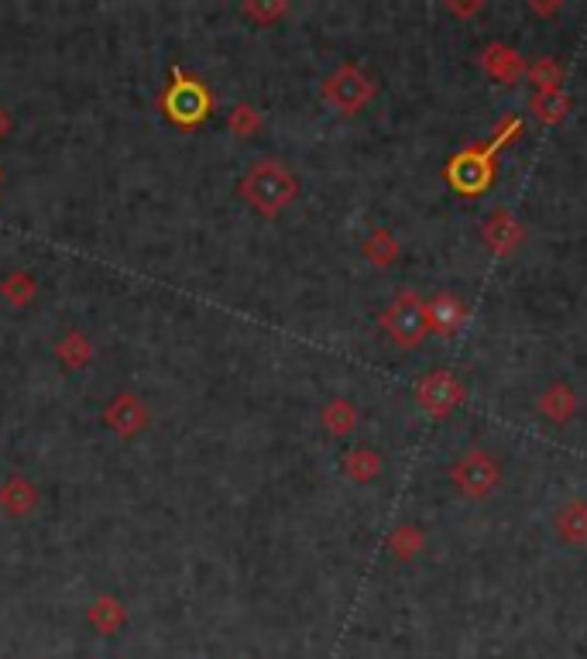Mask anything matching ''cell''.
Returning a JSON list of instances; mask_svg holds the SVG:
<instances>
[{
  "label": "cell",
  "instance_id": "30bf717a",
  "mask_svg": "<svg viewBox=\"0 0 587 659\" xmlns=\"http://www.w3.org/2000/svg\"><path fill=\"white\" fill-rule=\"evenodd\" d=\"M481 238H484V244L495 251V255H513V251H519L522 241H526V227L508 210H495L488 220H484Z\"/></svg>",
  "mask_w": 587,
  "mask_h": 659
},
{
  "label": "cell",
  "instance_id": "3957f363",
  "mask_svg": "<svg viewBox=\"0 0 587 659\" xmlns=\"http://www.w3.org/2000/svg\"><path fill=\"white\" fill-rule=\"evenodd\" d=\"M381 330L389 334V340L402 350H413L426 340L429 326H426V299L416 289H402L395 299L381 313Z\"/></svg>",
  "mask_w": 587,
  "mask_h": 659
},
{
  "label": "cell",
  "instance_id": "2e32d148",
  "mask_svg": "<svg viewBox=\"0 0 587 659\" xmlns=\"http://www.w3.org/2000/svg\"><path fill=\"white\" fill-rule=\"evenodd\" d=\"M381 467H385V461H381V453L371 447H354L344 458V474L350 481H357V485H371V481H378Z\"/></svg>",
  "mask_w": 587,
  "mask_h": 659
},
{
  "label": "cell",
  "instance_id": "ba28073f",
  "mask_svg": "<svg viewBox=\"0 0 587 659\" xmlns=\"http://www.w3.org/2000/svg\"><path fill=\"white\" fill-rule=\"evenodd\" d=\"M468 320V307L453 292H437L426 302V326L440 337H457Z\"/></svg>",
  "mask_w": 587,
  "mask_h": 659
},
{
  "label": "cell",
  "instance_id": "484cf974",
  "mask_svg": "<svg viewBox=\"0 0 587 659\" xmlns=\"http://www.w3.org/2000/svg\"><path fill=\"white\" fill-rule=\"evenodd\" d=\"M450 11H453V14H461V18H471V14L484 11V4H481V0H477V4H457V0H453Z\"/></svg>",
  "mask_w": 587,
  "mask_h": 659
},
{
  "label": "cell",
  "instance_id": "7402d4cb",
  "mask_svg": "<svg viewBox=\"0 0 587 659\" xmlns=\"http://www.w3.org/2000/svg\"><path fill=\"white\" fill-rule=\"evenodd\" d=\"M203 107H207V100H203V90L196 83H183L175 86L172 96H169V111L175 117H199Z\"/></svg>",
  "mask_w": 587,
  "mask_h": 659
},
{
  "label": "cell",
  "instance_id": "e0dca14e",
  "mask_svg": "<svg viewBox=\"0 0 587 659\" xmlns=\"http://www.w3.org/2000/svg\"><path fill=\"white\" fill-rule=\"evenodd\" d=\"M53 350L66 368H83L93 358V344L87 334H80V330H66V334L53 344Z\"/></svg>",
  "mask_w": 587,
  "mask_h": 659
},
{
  "label": "cell",
  "instance_id": "7c38bea8",
  "mask_svg": "<svg viewBox=\"0 0 587 659\" xmlns=\"http://www.w3.org/2000/svg\"><path fill=\"white\" fill-rule=\"evenodd\" d=\"M38 505V488H35V481H28V477H21V474H11L4 485H0V509H4L8 516H14V519H21V516H28L32 509Z\"/></svg>",
  "mask_w": 587,
  "mask_h": 659
},
{
  "label": "cell",
  "instance_id": "d6986e66",
  "mask_svg": "<svg viewBox=\"0 0 587 659\" xmlns=\"http://www.w3.org/2000/svg\"><path fill=\"white\" fill-rule=\"evenodd\" d=\"M532 114L540 117L543 124H560L567 114H571V96L567 90H556V93H532L529 100Z\"/></svg>",
  "mask_w": 587,
  "mask_h": 659
},
{
  "label": "cell",
  "instance_id": "4fadbf2b",
  "mask_svg": "<svg viewBox=\"0 0 587 659\" xmlns=\"http://www.w3.org/2000/svg\"><path fill=\"white\" fill-rule=\"evenodd\" d=\"M536 409H540L550 423L564 426L577 413V392L567 382H553V385H546V392L540 398H536Z\"/></svg>",
  "mask_w": 587,
  "mask_h": 659
},
{
  "label": "cell",
  "instance_id": "8992f818",
  "mask_svg": "<svg viewBox=\"0 0 587 659\" xmlns=\"http://www.w3.org/2000/svg\"><path fill=\"white\" fill-rule=\"evenodd\" d=\"M464 398H468L464 382H461V378H457L453 371H447V368H437V371L423 374L419 385H416L419 409H423L426 416H433V419H447Z\"/></svg>",
  "mask_w": 587,
  "mask_h": 659
},
{
  "label": "cell",
  "instance_id": "9c48e42d",
  "mask_svg": "<svg viewBox=\"0 0 587 659\" xmlns=\"http://www.w3.org/2000/svg\"><path fill=\"white\" fill-rule=\"evenodd\" d=\"M481 69L492 76L495 83H505V86H513V83H519L522 76L529 72V66H526V59L516 53V48H508L505 42H492L488 48L481 53Z\"/></svg>",
  "mask_w": 587,
  "mask_h": 659
},
{
  "label": "cell",
  "instance_id": "4316f807",
  "mask_svg": "<svg viewBox=\"0 0 587 659\" xmlns=\"http://www.w3.org/2000/svg\"><path fill=\"white\" fill-rule=\"evenodd\" d=\"M556 8H560V4H540V0H532V4H529L532 14H556Z\"/></svg>",
  "mask_w": 587,
  "mask_h": 659
},
{
  "label": "cell",
  "instance_id": "9a60e30c",
  "mask_svg": "<svg viewBox=\"0 0 587 659\" xmlns=\"http://www.w3.org/2000/svg\"><path fill=\"white\" fill-rule=\"evenodd\" d=\"M320 423L330 437H350L357 429V405L350 398H330L320 409Z\"/></svg>",
  "mask_w": 587,
  "mask_h": 659
},
{
  "label": "cell",
  "instance_id": "44dd1931",
  "mask_svg": "<svg viewBox=\"0 0 587 659\" xmlns=\"http://www.w3.org/2000/svg\"><path fill=\"white\" fill-rule=\"evenodd\" d=\"M389 550H392L395 560H413V556L423 550V532H419V525H413V522L395 525L392 536H389Z\"/></svg>",
  "mask_w": 587,
  "mask_h": 659
},
{
  "label": "cell",
  "instance_id": "d4e9b609",
  "mask_svg": "<svg viewBox=\"0 0 587 659\" xmlns=\"http://www.w3.org/2000/svg\"><path fill=\"white\" fill-rule=\"evenodd\" d=\"M244 14H248V18L272 21V18H278V14H286V4H244Z\"/></svg>",
  "mask_w": 587,
  "mask_h": 659
},
{
  "label": "cell",
  "instance_id": "603a6c76",
  "mask_svg": "<svg viewBox=\"0 0 587 659\" xmlns=\"http://www.w3.org/2000/svg\"><path fill=\"white\" fill-rule=\"evenodd\" d=\"M0 292H4L14 302V307H24V302H28L32 292H35V278L28 271H11V278H4Z\"/></svg>",
  "mask_w": 587,
  "mask_h": 659
},
{
  "label": "cell",
  "instance_id": "6da1fadb",
  "mask_svg": "<svg viewBox=\"0 0 587 659\" xmlns=\"http://www.w3.org/2000/svg\"><path fill=\"white\" fill-rule=\"evenodd\" d=\"M519 135H522V120L519 117H505L498 128H495L492 141L468 144L464 151H457V155L447 162V172H444L447 183L461 196H468V199L481 196L484 189L495 183V155L513 138H519Z\"/></svg>",
  "mask_w": 587,
  "mask_h": 659
},
{
  "label": "cell",
  "instance_id": "cb8c5ba5",
  "mask_svg": "<svg viewBox=\"0 0 587 659\" xmlns=\"http://www.w3.org/2000/svg\"><path fill=\"white\" fill-rule=\"evenodd\" d=\"M258 124H262V117H258V111H254V107H238L231 114V131L241 135V138H248L251 131H258Z\"/></svg>",
  "mask_w": 587,
  "mask_h": 659
},
{
  "label": "cell",
  "instance_id": "8fae6325",
  "mask_svg": "<svg viewBox=\"0 0 587 659\" xmlns=\"http://www.w3.org/2000/svg\"><path fill=\"white\" fill-rule=\"evenodd\" d=\"M553 529L556 536L571 543V546H584L587 543V501L584 498H571L556 509L553 516Z\"/></svg>",
  "mask_w": 587,
  "mask_h": 659
},
{
  "label": "cell",
  "instance_id": "5b68a950",
  "mask_svg": "<svg viewBox=\"0 0 587 659\" xmlns=\"http://www.w3.org/2000/svg\"><path fill=\"white\" fill-rule=\"evenodd\" d=\"M375 93H378V86H375V80L368 72H361L354 62H347V66H341L337 72H330L326 76V83H323V100L334 111H341V114H357V111H365L371 100H375Z\"/></svg>",
  "mask_w": 587,
  "mask_h": 659
},
{
  "label": "cell",
  "instance_id": "ffe728a7",
  "mask_svg": "<svg viewBox=\"0 0 587 659\" xmlns=\"http://www.w3.org/2000/svg\"><path fill=\"white\" fill-rule=\"evenodd\" d=\"M399 238L392 234V231H385V227H378V231H371V238L365 241V255L375 262V265H381V268H389L392 262H399Z\"/></svg>",
  "mask_w": 587,
  "mask_h": 659
},
{
  "label": "cell",
  "instance_id": "ac0fdd59",
  "mask_svg": "<svg viewBox=\"0 0 587 659\" xmlns=\"http://www.w3.org/2000/svg\"><path fill=\"white\" fill-rule=\"evenodd\" d=\"M526 76H529V83H532L536 93H556V90H564V66H560L553 56L536 59V62L529 66Z\"/></svg>",
  "mask_w": 587,
  "mask_h": 659
},
{
  "label": "cell",
  "instance_id": "52a82bcc",
  "mask_svg": "<svg viewBox=\"0 0 587 659\" xmlns=\"http://www.w3.org/2000/svg\"><path fill=\"white\" fill-rule=\"evenodd\" d=\"M148 419H151V413H148L145 398H138L131 392H120L117 398L107 402V409H104V423L114 429L117 437H124V440L138 437L141 429L148 426Z\"/></svg>",
  "mask_w": 587,
  "mask_h": 659
},
{
  "label": "cell",
  "instance_id": "277c9868",
  "mask_svg": "<svg viewBox=\"0 0 587 659\" xmlns=\"http://www.w3.org/2000/svg\"><path fill=\"white\" fill-rule=\"evenodd\" d=\"M450 481L464 498L481 501V498H488L502 485V464L484 447H471L468 453H461V458L453 461Z\"/></svg>",
  "mask_w": 587,
  "mask_h": 659
},
{
  "label": "cell",
  "instance_id": "5bb4252c",
  "mask_svg": "<svg viewBox=\"0 0 587 659\" xmlns=\"http://www.w3.org/2000/svg\"><path fill=\"white\" fill-rule=\"evenodd\" d=\"M87 622L100 632V636H114V632H120L124 628V622H127V612H124V604L117 601V598H111V594H100L90 608H87Z\"/></svg>",
  "mask_w": 587,
  "mask_h": 659
},
{
  "label": "cell",
  "instance_id": "7a4b0ae2",
  "mask_svg": "<svg viewBox=\"0 0 587 659\" xmlns=\"http://www.w3.org/2000/svg\"><path fill=\"white\" fill-rule=\"evenodd\" d=\"M241 193L258 213L275 217L278 210H286L296 199L299 183L283 162H258V165H251V172L241 180Z\"/></svg>",
  "mask_w": 587,
  "mask_h": 659
}]
</instances>
